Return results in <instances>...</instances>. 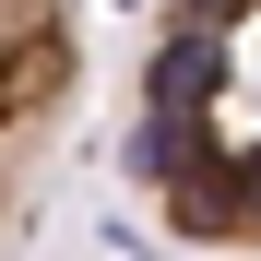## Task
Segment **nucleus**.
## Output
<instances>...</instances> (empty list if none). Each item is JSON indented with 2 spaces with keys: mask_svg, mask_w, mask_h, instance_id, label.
<instances>
[{
  "mask_svg": "<svg viewBox=\"0 0 261 261\" xmlns=\"http://www.w3.org/2000/svg\"><path fill=\"white\" fill-rule=\"evenodd\" d=\"M130 178L178 249L261 261V0H154Z\"/></svg>",
  "mask_w": 261,
  "mask_h": 261,
  "instance_id": "nucleus-1",
  "label": "nucleus"
},
{
  "mask_svg": "<svg viewBox=\"0 0 261 261\" xmlns=\"http://www.w3.org/2000/svg\"><path fill=\"white\" fill-rule=\"evenodd\" d=\"M71 119H83V0H0V261L48 202Z\"/></svg>",
  "mask_w": 261,
  "mask_h": 261,
  "instance_id": "nucleus-2",
  "label": "nucleus"
}]
</instances>
